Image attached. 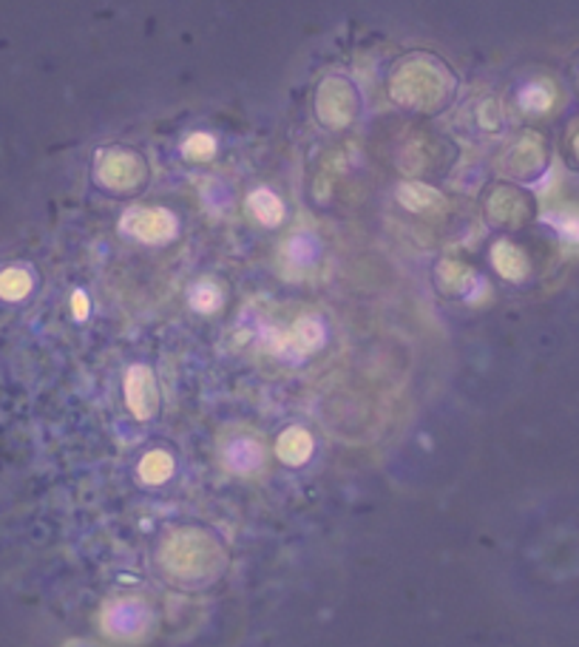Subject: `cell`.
I'll return each instance as SVG.
<instances>
[{
    "mask_svg": "<svg viewBox=\"0 0 579 647\" xmlns=\"http://www.w3.org/2000/svg\"><path fill=\"white\" fill-rule=\"evenodd\" d=\"M319 238L313 233H296L293 238H287L285 242V261L293 270H307V267H313L315 259H319Z\"/></svg>",
    "mask_w": 579,
    "mask_h": 647,
    "instance_id": "obj_13",
    "label": "cell"
},
{
    "mask_svg": "<svg viewBox=\"0 0 579 647\" xmlns=\"http://www.w3.org/2000/svg\"><path fill=\"white\" fill-rule=\"evenodd\" d=\"M182 154L188 159H211L216 154V140L211 134H193L185 140Z\"/></svg>",
    "mask_w": 579,
    "mask_h": 647,
    "instance_id": "obj_20",
    "label": "cell"
},
{
    "mask_svg": "<svg viewBox=\"0 0 579 647\" xmlns=\"http://www.w3.org/2000/svg\"><path fill=\"white\" fill-rule=\"evenodd\" d=\"M125 403H129L131 415L136 421H148V417L157 415V381H154V372L148 367H143V364H136V367H131L125 372Z\"/></svg>",
    "mask_w": 579,
    "mask_h": 647,
    "instance_id": "obj_7",
    "label": "cell"
},
{
    "mask_svg": "<svg viewBox=\"0 0 579 647\" xmlns=\"http://www.w3.org/2000/svg\"><path fill=\"white\" fill-rule=\"evenodd\" d=\"M471 281H475V272L466 265H460V261H441V267H437V285H441V290H446V293H466L471 287Z\"/></svg>",
    "mask_w": 579,
    "mask_h": 647,
    "instance_id": "obj_17",
    "label": "cell"
},
{
    "mask_svg": "<svg viewBox=\"0 0 579 647\" xmlns=\"http://www.w3.org/2000/svg\"><path fill=\"white\" fill-rule=\"evenodd\" d=\"M525 216V202L523 197H517L509 188H500V191L491 193L489 199V219L498 222V225H517Z\"/></svg>",
    "mask_w": 579,
    "mask_h": 647,
    "instance_id": "obj_12",
    "label": "cell"
},
{
    "mask_svg": "<svg viewBox=\"0 0 579 647\" xmlns=\"http://www.w3.org/2000/svg\"><path fill=\"white\" fill-rule=\"evenodd\" d=\"M97 179L111 191H129L131 185L143 179V163L125 150H109L97 159Z\"/></svg>",
    "mask_w": 579,
    "mask_h": 647,
    "instance_id": "obj_8",
    "label": "cell"
},
{
    "mask_svg": "<svg viewBox=\"0 0 579 647\" xmlns=\"http://www.w3.org/2000/svg\"><path fill=\"white\" fill-rule=\"evenodd\" d=\"M247 208H250L253 216L259 219L261 225L267 227L281 225V219H285V204H281V199L276 197V193L267 191V188H256V191L247 197Z\"/></svg>",
    "mask_w": 579,
    "mask_h": 647,
    "instance_id": "obj_14",
    "label": "cell"
},
{
    "mask_svg": "<svg viewBox=\"0 0 579 647\" xmlns=\"http://www.w3.org/2000/svg\"><path fill=\"white\" fill-rule=\"evenodd\" d=\"M120 227L145 245H163L177 236V216L165 208H134L125 213Z\"/></svg>",
    "mask_w": 579,
    "mask_h": 647,
    "instance_id": "obj_5",
    "label": "cell"
},
{
    "mask_svg": "<svg viewBox=\"0 0 579 647\" xmlns=\"http://www.w3.org/2000/svg\"><path fill=\"white\" fill-rule=\"evenodd\" d=\"M219 460L236 477H259L267 466V446L256 435H233L222 443Z\"/></svg>",
    "mask_w": 579,
    "mask_h": 647,
    "instance_id": "obj_4",
    "label": "cell"
},
{
    "mask_svg": "<svg viewBox=\"0 0 579 647\" xmlns=\"http://www.w3.org/2000/svg\"><path fill=\"white\" fill-rule=\"evenodd\" d=\"M174 475V457L163 449H154L140 460V480L148 486L165 483Z\"/></svg>",
    "mask_w": 579,
    "mask_h": 647,
    "instance_id": "obj_16",
    "label": "cell"
},
{
    "mask_svg": "<svg viewBox=\"0 0 579 647\" xmlns=\"http://www.w3.org/2000/svg\"><path fill=\"white\" fill-rule=\"evenodd\" d=\"M511 163H514V174H532L543 163V143L537 136H523L514 150H511Z\"/></svg>",
    "mask_w": 579,
    "mask_h": 647,
    "instance_id": "obj_18",
    "label": "cell"
},
{
    "mask_svg": "<svg viewBox=\"0 0 579 647\" xmlns=\"http://www.w3.org/2000/svg\"><path fill=\"white\" fill-rule=\"evenodd\" d=\"M313 435L307 430H301V426H290V430H285L279 435V440H276V455H279L281 464L287 466H304L310 457H313Z\"/></svg>",
    "mask_w": 579,
    "mask_h": 647,
    "instance_id": "obj_10",
    "label": "cell"
},
{
    "mask_svg": "<svg viewBox=\"0 0 579 647\" xmlns=\"http://www.w3.org/2000/svg\"><path fill=\"white\" fill-rule=\"evenodd\" d=\"M188 301H191V306L197 310V313L211 315V313H216L219 304H222V290H219L216 281L202 279V281H197V285L191 287Z\"/></svg>",
    "mask_w": 579,
    "mask_h": 647,
    "instance_id": "obj_19",
    "label": "cell"
},
{
    "mask_svg": "<svg viewBox=\"0 0 579 647\" xmlns=\"http://www.w3.org/2000/svg\"><path fill=\"white\" fill-rule=\"evenodd\" d=\"M398 199H401V204L407 208V211H415V213L432 211V208H437V204L443 202L441 193L423 182H403L401 188H398Z\"/></svg>",
    "mask_w": 579,
    "mask_h": 647,
    "instance_id": "obj_15",
    "label": "cell"
},
{
    "mask_svg": "<svg viewBox=\"0 0 579 647\" xmlns=\"http://www.w3.org/2000/svg\"><path fill=\"white\" fill-rule=\"evenodd\" d=\"M574 148H577V154H579V134H577V140H574Z\"/></svg>",
    "mask_w": 579,
    "mask_h": 647,
    "instance_id": "obj_23",
    "label": "cell"
},
{
    "mask_svg": "<svg viewBox=\"0 0 579 647\" xmlns=\"http://www.w3.org/2000/svg\"><path fill=\"white\" fill-rule=\"evenodd\" d=\"M491 261H494V270L509 281H520L528 276V259L520 247H514L511 242H498L491 247Z\"/></svg>",
    "mask_w": 579,
    "mask_h": 647,
    "instance_id": "obj_11",
    "label": "cell"
},
{
    "mask_svg": "<svg viewBox=\"0 0 579 647\" xmlns=\"http://www.w3.org/2000/svg\"><path fill=\"white\" fill-rule=\"evenodd\" d=\"M159 562L174 582L185 588L211 585L225 568V551L211 534L197 528L174 532L159 548Z\"/></svg>",
    "mask_w": 579,
    "mask_h": 647,
    "instance_id": "obj_1",
    "label": "cell"
},
{
    "mask_svg": "<svg viewBox=\"0 0 579 647\" xmlns=\"http://www.w3.org/2000/svg\"><path fill=\"white\" fill-rule=\"evenodd\" d=\"M520 102H523V109L528 111H545L552 105V91L543 89V86H528V89L520 94Z\"/></svg>",
    "mask_w": 579,
    "mask_h": 647,
    "instance_id": "obj_21",
    "label": "cell"
},
{
    "mask_svg": "<svg viewBox=\"0 0 579 647\" xmlns=\"http://www.w3.org/2000/svg\"><path fill=\"white\" fill-rule=\"evenodd\" d=\"M327 333L324 324L313 315H301L293 321V327L281 330V333H270V349L285 358H304V355L315 353L324 344Z\"/></svg>",
    "mask_w": 579,
    "mask_h": 647,
    "instance_id": "obj_6",
    "label": "cell"
},
{
    "mask_svg": "<svg viewBox=\"0 0 579 647\" xmlns=\"http://www.w3.org/2000/svg\"><path fill=\"white\" fill-rule=\"evenodd\" d=\"M449 80L435 63H401V68L392 77V94L403 105L412 109H432L446 97Z\"/></svg>",
    "mask_w": 579,
    "mask_h": 647,
    "instance_id": "obj_2",
    "label": "cell"
},
{
    "mask_svg": "<svg viewBox=\"0 0 579 647\" xmlns=\"http://www.w3.org/2000/svg\"><path fill=\"white\" fill-rule=\"evenodd\" d=\"M355 114V94L353 86L344 80H324L319 91V116L330 129H341V125H347Z\"/></svg>",
    "mask_w": 579,
    "mask_h": 647,
    "instance_id": "obj_9",
    "label": "cell"
},
{
    "mask_svg": "<svg viewBox=\"0 0 579 647\" xmlns=\"http://www.w3.org/2000/svg\"><path fill=\"white\" fill-rule=\"evenodd\" d=\"M151 625H154V611L136 596L111 600L102 607V631L114 639H143Z\"/></svg>",
    "mask_w": 579,
    "mask_h": 647,
    "instance_id": "obj_3",
    "label": "cell"
},
{
    "mask_svg": "<svg viewBox=\"0 0 579 647\" xmlns=\"http://www.w3.org/2000/svg\"><path fill=\"white\" fill-rule=\"evenodd\" d=\"M75 313L77 319H86V313H89V299L82 293H75Z\"/></svg>",
    "mask_w": 579,
    "mask_h": 647,
    "instance_id": "obj_22",
    "label": "cell"
}]
</instances>
